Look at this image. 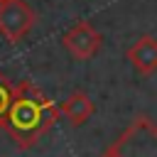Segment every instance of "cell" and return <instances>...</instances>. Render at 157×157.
Segmentation results:
<instances>
[{
    "label": "cell",
    "instance_id": "1",
    "mask_svg": "<svg viewBox=\"0 0 157 157\" xmlns=\"http://www.w3.org/2000/svg\"><path fill=\"white\" fill-rule=\"evenodd\" d=\"M56 118H59V108L34 83L20 81L15 86L5 130L20 150H29L52 130Z\"/></svg>",
    "mask_w": 157,
    "mask_h": 157
},
{
    "label": "cell",
    "instance_id": "2",
    "mask_svg": "<svg viewBox=\"0 0 157 157\" xmlns=\"http://www.w3.org/2000/svg\"><path fill=\"white\" fill-rule=\"evenodd\" d=\"M123 157H157V125L147 115H137L115 140Z\"/></svg>",
    "mask_w": 157,
    "mask_h": 157
},
{
    "label": "cell",
    "instance_id": "3",
    "mask_svg": "<svg viewBox=\"0 0 157 157\" xmlns=\"http://www.w3.org/2000/svg\"><path fill=\"white\" fill-rule=\"evenodd\" d=\"M37 15L25 0H2L0 2V34L7 42H20L34 27Z\"/></svg>",
    "mask_w": 157,
    "mask_h": 157
},
{
    "label": "cell",
    "instance_id": "4",
    "mask_svg": "<svg viewBox=\"0 0 157 157\" xmlns=\"http://www.w3.org/2000/svg\"><path fill=\"white\" fill-rule=\"evenodd\" d=\"M61 44H64V49L76 59V61H88V59H93L96 54H98V49H101V44H103V37H101V32L91 25V22H76L69 32H64V37H61Z\"/></svg>",
    "mask_w": 157,
    "mask_h": 157
},
{
    "label": "cell",
    "instance_id": "5",
    "mask_svg": "<svg viewBox=\"0 0 157 157\" xmlns=\"http://www.w3.org/2000/svg\"><path fill=\"white\" fill-rule=\"evenodd\" d=\"M125 59L132 64V69H135L137 74H142V76L155 74V71H157V39L150 37V34L140 37L135 44L128 47Z\"/></svg>",
    "mask_w": 157,
    "mask_h": 157
},
{
    "label": "cell",
    "instance_id": "6",
    "mask_svg": "<svg viewBox=\"0 0 157 157\" xmlns=\"http://www.w3.org/2000/svg\"><path fill=\"white\" fill-rule=\"evenodd\" d=\"M93 110H96V105H93L91 96L83 93V91H74V93H69V96L61 101V105H59V113H61L74 128L83 125V123L93 115Z\"/></svg>",
    "mask_w": 157,
    "mask_h": 157
},
{
    "label": "cell",
    "instance_id": "7",
    "mask_svg": "<svg viewBox=\"0 0 157 157\" xmlns=\"http://www.w3.org/2000/svg\"><path fill=\"white\" fill-rule=\"evenodd\" d=\"M12 96H15V86L0 71V130H5V120H7L10 105H12Z\"/></svg>",
    "mask_w": 157,
    "mask_h": 157
},
{
    "label": "cell",
    "instance_id": "8",
    "mask_svg": "<svg viewBox=\"0 0 157 157\" xmlns=\"http://www.w3.org/2000/svg\"><path fill=\"white\" fill-rule=\"evenodd\" d=\"M101 157H123V152H120V147L113 142V145H110V147H108V150H105Z\"/></svg>",
    "mask_w": 157,
    "mask_h": 157
},
{
    "label": "cell",
    "instance_id": "9",
    "mask_svg": "<svg viewBox=\"0 0 157 157\" xmlns=\"http://www.w3.org/2000/svg\"><path fill=\"white\" fill-rule=\"evenodd\" d=\"M0 2H2V0H0Z\"/></svg>",
    "mask_w": 157,
    "mask_h": 157
}]
</instances>
